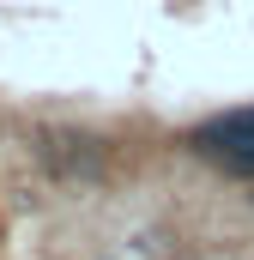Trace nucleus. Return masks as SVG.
Listing matches in <instances>:
<instances>
[{
    "instance_id": "f257e3e1",
    "label": "nucleus",
    "mask_w": 254,
    "mask_h": 260,
    "mask_svg": "<svg viewBox=\"0 0 254 260\" xmlns=\"http://www.w3.org/2000/svg\"><path fill=\"white\" fill-rule=\"evenodd\" d=\"M194 151H206V157H218V164L254 151V109H230V115L206 121V127L194 133Z\"/></svg>"
},
{
    "instance_id": "f03ea898",
    "label": "nucleus",
    "mask_w": 254,
    "mask_h": 260,
    "mask_svg": "<svg viewBox=\"0 0 254 260\" xmlns=\"http://www.w3.org/2000/svg\"><path fill=\"white\" fill-rule=\"evenodd\" d=\"M37 157H43L49 170H61V176H97V151H91V139H73V133H43Z\"/></svg>"
},
{
    "instance_id": "7ed1b4c3",
    "label": "nucleus",
    "mask_w": 254,
    "mask_h": 260,
    "mask_svg": "<svg viewBox=\"0 0 254 260\" xmlns=\"http://www.w3.org/2000/svg\"><path fill=\"white\" fill-rule=\"evenodd\" d=\"M224 170H230V176H254V151H242V157H230Z\"/></svg>"
}]
</instances>
